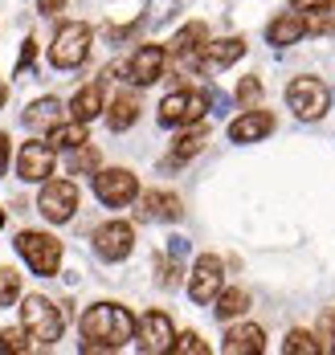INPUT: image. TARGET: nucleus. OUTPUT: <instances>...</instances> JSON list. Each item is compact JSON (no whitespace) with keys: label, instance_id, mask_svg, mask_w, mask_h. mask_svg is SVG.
<instances>
[{"label":"nucleus","instance_id":"nucleus-1","mask_svg":"<svg viewBox=\"0 0 335 355\" xmlns=\"http://www.w3.org/2000/svg\"><path fill=\"white\" fill-rule=\"evenodd\" d=\"M135 315L119 302H94L82 315V352H119L135 339Z\"/></svg>","mask_w":335,"mask_h":355},{"label":"nucleus","instance_id":"nucleus-2","mask_svg":"<svg viewBox=\"0 0 335 355\" xmlns=\"http://www.w3.org/2000/svg\"><path fill=\"white\" fill-rule=\"evenodd\" d=\"M21 327L33 335V343L53 347L66 331V319H62L58 302H49L45 294H29V298H21Z\"/></svg>","mask_w":335,"mask_h":355},{"label":"nucleus","instance_id":"nucleus-3","mask_svg":"<svg viewBox=\"0 0 335 355\" xmlns=\"http://www.w3.org/2000/svg\"><path fill=\"white\" fill-rule=\"evenodd\" d=\"M90 25H82V21H66L58 33H53V45H49V66H58V70H78L86 58H90Z\"/></svg>","mask_w":335,"mask_h":355},{"label":"nucleus","instance_id":"nucleus-4","mask_svg":"<svg viewBox=\"0 0 335 355\" xmlns=\"http://www.w3.org/2000/svg\"><path fill=\"white\" fill-rule=\"evenodd\" d=\"M17 253L25 257V266H29L37 278H53L58 266H62V241L49 237V233H37V229L17 233Z\"/></svg>","mask_w":335,"mask_h":355},{"label":"nucleus","instance_id":"nucleus-5","mask_svg":"<svg viewBox=\"0 0 335 355\" xmlns=\"http://www.w3.org/2000/svg\"><path fill=\"white\" fill-rule=\"evenodd\" d=\"M213 103V94L205 90H172L164 103H160V127H188V123H200L205 110Z\"/></svg>","mask_w":335,"mask_h":355},{"label":"nucleus","instance_id":"nucleus-6","mask_svg":"<svg viewBox=\"0 0 335 355\" xmlns=\"http://www.w3.org/2000/svg\"><path fill=\"white\" fill-rule=\"evenodd\" d=\"M78 184L74 180H45L37 192V213L49 220V225H66L70 216L78 213Z\"/></svg>","mask_w":335,"mask_h":355},{"label":"nucleus","instance_id":"nucleus-7","mask_svg":"<svg viewBox=\"0 0 335 355\" xmlns=\"http://www.w3.org/2000/svg\"><path fill=\"white\" fill-rule=\"evenodd\" d=\"M221 290H225V261L217 253H200L192 261V274H188V298L196 306H209Z\"/></svg>","mask_w":335,"mask_h":355},{"label":"nucleus","instance_id":"nucleus-8","mask_svg":"<svg viewBox=\"0 0 335 355\" xmlns=\"http://www.w3.org/2000/svg\"><path fill=\"white\" fill-rule=\"evenodd\" d=\"M286 103H291V110H295L302 123H315V119H323L327 107H332V90L319 78H295L286 86Z\"/></svg>","mask_w":335,"mask_h":355},{"label":"nucleus","instance_id":"nucleus-9","mask_svg":"<svg viewBox=\"0 0 335 355\" xmlns=\"http://www.w3.org/2000/svg\"><path fill=\"white\" fill-rule=\"evenodd\" d=\"M94 196L107 205V209H123L131 200H139V180L127 168H98L94 172Z\"/></svg>","mask_w":335,"mask_h":355},{"label":"nucleus","instance_id":"nucleus-10","mask_svg":"<svg viewBox=\"0 0 335 355\" xmlns=\"http://www.w3.org/2000/svg\"><path fill=\"white\" fill-rule=\"evenodd\" d=\"M53 164H58V147L49 139H29L17 151V176L25 184H45L53 176Z\"/></svg>","mask_w":335,"mask_h":355},{"label":"nucleus","instance_id":"nucleus-11","mask_svg":"<svg viewBox=\"0 0 335 355\" xmlns=\"http://www.w3.org/2000/svg\"><path fill=\"white\" fill-rule=\"evenodd\" d=\"M164 66H168V49H164V45H139V49L131 53V62L114 66L111 73H123L131 86H151V82L164 78Z\"/></svg>","mask_w":335,"mask_h":355},{"label":"nucleus","instance_id":"nucleus-12","mask_svg":"<svg viewBox=\"0 0 335 355\" xmlns=\"http://www.w3.org/2000/svg\"><path fill=\"white\" fill-rule=\"evenodd\" d=\"M172 343H176V327H172V319L164 311H148L135 322V347L144 355H164L172 352Z\"/></svg>","mask_w":335,"mask_h":355},{"label":"nucleus","instance_id":"nucleus-13","mask_svg":"<svg viewBox=\"0 0 335 355\" xmlns=\"http://www.w3.org/2000/svg\"><path fill=\"white\" fill-rule=\"evenodd\" d=\"M205 45H209V25L205 21H188L180 33L172 37V58L188 70H205Z\"/></svg>","mask_w":335,"mask_h":355},{"label":"nucleus","instance_id":"nucleus-14","mask_svg":"<svg viewBox=\"0 0 335 355\" xmlns=\"http://www.w3.org/2000/svg\"><path fill=\"white\" fill-rule=\"evenodd\" d=\"M131 249H135V229L127 220H107L94 229V253L103 261H123L131 257Z\"/></svg>","mask_w":335,"mask_h":355},{"label":"nucleus","instance_id":"nucleus-15","mask_svg":"<svg viewBox=\"0 0 335 355\" xmlns=\"http://www.w3.org/2000/svg\"><path fill=\"white\" fill-rule=\"evenodd\" d=\"M205 143H209V127H205V119L180 127V135H176V143H172V151L164 155V168H180V164H188L192 155L205 151Z\"/></svg>","mask_w":335,"mask_h":355},{"label":"nucleus","instance_id":"nucleus-16","mask_svg":"<svg viewBox=\"0 0 335 355\" xmlns=\"http://www.w3.org/2000/svg\"><path fill=\"white\" fill-rule=\"evenodd\" d=\"M270 131H274V114H270V110H258V107H250L241 119L229 123V139L233 143H258V139H266Z\"/></svg>","mask_w":335,"mask_h":355},{"label":"nucleus","instance_id":"nucleus-17","mask_svg":"<svg viewBox=\"0 0 335 355\" xmlns=\"http://www.w3.org/2000/svg\"><path fill=\"white\" fill-rule=\"evenodd\" d=\"M180 213L184 205L176 192H160V188L139 192V220H180Z\"/></svg>","mask_w":335,"mask_h":355},{"label":"nucleus","instance_id":"nucleus-18","mask_svg":"<svg viewBox=\"0 0 335 355\" xmlns=\"http://www.w3.org/2000/svg\"><path fill=\"white\" fill-rule=\"evenodd\" d=\"M225 355H261L266 352V331L254 327V322H237L225 331V343H221Z\"/></svg>","mask_w":335,"mask_h":355},{"label":"nucleus","instance_id":"nucleus-19","mask_svg":"<svg viewBox=\"0 0 335 355\" xmlns=\"http://www.w3.org/2000/svg\"><path fill=\"white\" fill-rule=\"evenodd\" d=\"M307 37V17L291 8V12H282V17H274L270 21V29H266V41L270 45H278V49H286V45H298Z\"/></svg>","mask_w":335,"mask_h":355},{"label":"nucleus","instance_id":"nucleus-20","mask_svg":"<svg viewBox=\"0 0 335 355\" xmlns=\"http://www.w3.org/2000/svg\"><path fill=\"white\" fill-rule=\"evenodd\" d=\"M241 58H246V41L241 37H217V41L205 45V70H229Z\"/></svg>","mask_w":335,"mask_h":355},{"label":"nucleus","instance_id":"nucleus-21","mask_svg":"<svg viewBox=\"0 0 335 355\" xmlns=\"http://www.w3.org/2000/svg\"><path fill=\"white\" fill-rule=\"evenodd\" d=\"M103 110H107V94H103V86H98V82L82 86L74 98H70V119H78V123H94Z\"/></svg>","mask_w":335,"mask_h":355},{"label":"nucleus","instance_id":"nucleus-22","mask_svg":"<svg viewBox=\"0 0 335 355\" xmlns=\"http://www.w3.org/2000/svg\"><path fill=\"white\" fill-rule=\"evenodd\" d=\"M246 311H250V294H246L241 286H225L221 294L213 298V315L225 319V322L237 319V315H246Z\"/></svg>","mask_w":335,"mask_h":355},{"label":"nucleus","instance_id":"nucleus-23","mask_svg":"<svg viewBox=\"0 0 335 355\" xmlns=\"http://www.w3.org/2000/svg\"><path fill=\"white\" fill-rule=\"evenodd\" d=\"M58 123H62V103L58 98H37L33 107L25 110V127L29 131H49Z\"/></svg>","mask_w":335,"mask_h":355},{"label":"nucleus","instance_id":"nucleus-24","mask_svg":"<svg viewBox=\"0 0 335 355\" xmlns=\"http://www.w3.org/2000/svg\"><path fill=\"white\" fill-rule=\"evenodd\" d=\"M135 119H139V98H135V94H119V98H111V107H107V127H111V131L135 127Z\"/></svg>","mask_w":335,"mask_h":355},{"label":"nucleus","instance_id":"nucleus-25","mask_svg":"<svg viewBox=\"0 0 335 355\" xmlns=\"http://www.w3.org/2000/svg\"><path fill=\"white\" fill-rule=\"evenodd\" d=\"M86 127H90V123H78V119L58 123V127H49V143H53L58 151H70L78 143H86Z\"/></svg>","mask_w":335,"mask_h":355},{"label":"nucleus","instance_id":"nucleus-26","mask_svg":"<svg viewBox=\"0 0 335 355\" xmlns=\"http://www.w3.org/2000/svg\"><path fill=\"white\" fill-rule=\"evenodd\" d=\"M66 168L74 172V176H94L98 172V151L90 147V139L70 147V155H66Z\"/></svg>","mask_w":335,"mask_h":355},{"label":"nucleus","instance_id":"nucleus-27","mask_svg":"<svg viewBox=\"0 0 335 355\" xmlns=\"http://www.w3.org/2000/svg\"><path fill=\"white\" fill-rule=\"evenodd\" d=\"M302 17H307V33L311 37L335 33V0H323L319 8H311V12H302Z\"/></svg>","mask_w":335,"mask_h":355},{"label":"nucleus","instance_id":"nucleus-28","mask_svg":"<svg viewBox=\"0 0 335 355\" xmlns=\"http://www.w3.org/2000/svg\"><path fill=\"white\" fill-rule=\"evenodd\" d=\"M282 352L286 355H319L323 343H319V335H311V331H291V335L282 339Z\"/></svg>","mask_w":335,"mask_h":355},{"label":"nucleus","instance_id":"nucleus-29","mask_svg":"<svg viewBox=\"0 0 335 355\" xmlns=\"http://www.w3.org/2000/svg\"><path fill=\"white\" fill-rule=\"evenodd\" d=\"M33 347V335L25 327H4L0 331V355H21Z\"/></svg>","mask_w":335,"mask_h":355},{"label":"nucleus","instance_id":"nucleus-30","mask_svg":"<svg viewBox=\"0 0 335 355\" xmlns=\"http://www.w3.org/2000/svg\"><path fill=\"white\" fill-rule=\"evenodd\" d=\"M21 302V274L17 270H0V306Z\"/></svg>","mask_w":335,"mask_h":355},{"label":"nucleus","instance_id":"nucleus-31","mask_svg":"<svg viewBox=\"0 0 335 355\" xmlns=\"http://www.w3.org/2000/svg\"><path fill=\"white\" fill-rule=\"evenodd\" d=\"M172 352H176V355H209V343H205L196 331H184V335H176Z\"/></svg>","mask_w":335,"mask_h":355},{"label":"nucleus","instance_id":"nucleus-32","mask_svg":"<svg viewBox=\"0 0 335 355\" xmlns=\"http://www.w3.org/2000/svg\"><path fill=\"white\" fill-rule=\"evenodd\" d=\"M258 98H261V82L258 78H241V86H237V103H241V107H254Z\"/></svg>","mask_w":335,"mask_h":355},{"label":"nucleus","instance_id":"nucleus-33","mask_svg":"<svg viewBox=\"0 0 335 355\" xmlns=\"http://www.w3.org/2000/svg\"><path fill=\"white\" fill-rule=\"evenodd\" d=\"M33 58H37V41H25V49H21V58H17V73L29 70V66H33Z\"/></svg>","mask_w":335,"mask_h":355},{"label":"nucleus","instance_id":"nucleus-34","mask_svg":"<svg viewBox=\"0 0 335 355\" xmlns=\"http://www.w3.org/2000/svg\"><path fill=\"white\" fill-rule=\"evenodd\" d=\"M168 8H176V0H151V21H155V25H160V21H168Z\"/></svg>","mask_w":335,"mask_h":355},{"label":"nucleus","instance_id":"nucleus-35","mask_svg":"<svg viewBox=\"0 0 335 355\" xmlns=\"http://www.w3.org/2000/svg\"><path fill=\"white\" fill-rule=\"evenodd\" d=\"M8 155H12V143H8V135L0 131V176L8 172Z\"/></svg>","mask_w":335,"mask_h":355},{"label":"nucleus","instance_id":"nucleus-36","mask_svg":"<svg viewBox=\"0 0 335 355\" xmlns=\"http://www.w3.org/2000/svg\"><path fill=\"white\" fill-rule=\"evenodd\" d=\"M37 8L45 12V17H53V12H62V8H66V0H37Z\"/></svg>","mask_w":335,"mask_h":355},{"label":"nucleus","instance_id":"nucleus-37","mask_svg":"<svg viewBox=\"0 0 335 355\" xmlns=\"http://www.w3.org/2000/svg\"><path fill=\"white\" fill-rule=\"evenodd\" d=\"M315 335H319V343H323V339H335V311L323 319V331H315Z\"/></svg>","mask_w":335,"mask_h":355},{"label":"nucleus","instance_id":"nucleus-38","mask_svg":"<svg viewBox=\"0 0 335 355\" xmlns=\"http://www.w3.org/2000/svg\"><path fill=\"white\" fill-rule=\"evenodd\" d=\"M323 0H291V8H298V12H311V8H319Z\"/></svg>","mask_w":335,"mask_h":355},{"label":"nucleus","instance_id":"nucleus-39","mask_svg":"<svg viewBox=\"0 0 335 355\" xmlns=\"http://www.w3.org/2000/svg\"><path fill=\"white\" fill-rule=\"evenodd\" d=\"M4 98H8V86H4V82H0V107H4Z\"/></svg>","mask_w":335,"mask_h":355},{"label":"nucleus","instance_id":"nucleus-40","mask_svg":"<svg viewBox=\"0 0 335 355\" xmlns=\"http://www.w3.org/2000/svg\"><path fill=\"white\" fill-rule=\"evenodd\" d=\"M0 229H4V209H0Z\"/></svg>","mask_w":335,"mask_h":355}]
</instances>
